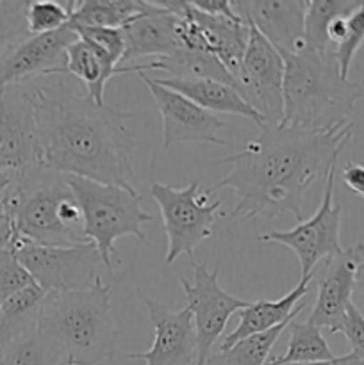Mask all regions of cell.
<instances>
[{
    "mask_svg": "<svg viewBox=\"0 0 364 365\" xmlns=\"http://www.w3.org/2000/svg\"><path fill=\"white\" fill-rule=\"evenodd\" d=\"M139 78L152 93L153 106L161 116L164 148H171L178 143H211L227 146V141L220 138L221 130L227 127L221 118L198 107L181 93L163 88L146 73H139Z\"/></svg>",
    "mask_w": 364,
    "mask_h": 365,
    "instance_id": "4fadbf2b",
    "label": "cell"
},
{
    "mask_svg": "<svg viewBox=\"0 0 364 365\" xmlns=\"http://www.w3.org/2000/svg\"><path fill=\"white\" fill-rule=\"evenodd\" d=\"M74 29V27H71ZM81 39L100 46L103 52L109 53L118 64L125 56V34L123 29H74Z\"/></svg>",
    "mask_w": 364,
    "mask_h": 365,
    "instance_id": "1f68e13d",
    "label": "cell"
},
{
    "mask_svg": "<svg viewBox=\"0 0 364 365\" xmlns=\"http://www.w3.org/2000/svg\"><path fill=\"white\" fill-rule=\"evenodd\" d=\"M364 43V0L353 13L348 14V31L343 43L334 48V59L338 63L339 73L343 78H348L353 57L359 52Z\"/></svg>",
    "mask_w": 364,
    "mask_h": 365,
    "instance_id": "f546056e",
    "label": "cell"
},
{
    "mask_svg": "<svg viewBox=\"0 0 364 365\" xmlns=\"http://www.w3.org/2000/svg\"><path fill=\"white\" fill-rule=\"evenodd\" d=\"M211 195L213 192L202 189L200 182H191L184 189L157 182L150 185V196L159 207L168 237V252L164 257L168 264L182 255L195 260V250L213 235L214 220L223 202H211Z\"/></svg>",
    "mask_w": 364,
    "mask_h": 365,
    "instance_id": "52a82bcc",
    "label": "cell"
},
{
    "mask_svg": "<svg viewBox=\"0 0 364 365\" xmlns=\"http://www.w3.org/2000/svg\"><path fill=\"white\" fill-rule=\"evenodd\" d=\"M146 71H166L168 78H209V81L223 82L238 89L236 78L231 71L221 64L214 53L206 50H188L178 48L177 52L168 57H157V59L145 63Z\"/></svg>",
    "mask_w": 364,
    "mask_h": 365,
    "instance_id": "603a6c76",
    "label": "cell"
},
{
    "mask_svg": "<svg viewBox=\"0 0 364 365\" xmlns=\"http://www.w3.org/2000/svg\"><path fill=\"white\" fill-rule=\"evenodd\" d=\"M364 266V245L350 246L339 255L323 260L318 273V294L309 323L320 330L338 334L346 310L352 305L357 273Z\"/></svg>",
    "mask_w": 364,
    "mask_h": 365,
    "instance_id": "5bb4252c",
    "label": "cell"
},
{
    "mask_svg": "<svg viewBox=\"0 0 364 365\" xmlns=\"http://www.w3.org/2000/svg\"><path fill=\"white\" fill-rule=\"evenodd\" d=\"M360 6L359 0H307L305 7V48L318 56H334L328 41V25L334 18L350 14Z\"/></svg>",
    "mask_w": 364,
    "mask_h": 365,
    "instance_id": "d4e9b609",
    "label": "cell"
},
{
    "mask_svg": "<svg viewBox=\"0 0 364 365\" xmlns=\"http://www.w3.org/2000/svg\"><path fill=\"white\" fill-rule=\"evenodd\" d=\"M148 0H82L75 2L70 18L74 29H121L145 13Z\"/></svg>",
    "mask_w": 364,
    "mask_h": 365,
    "instance_id": "cb8c5ba5",
    "label": "cell"
},
{
    "mask_svg": "<svg viewBox=\"0 0 364 365\" xmlns=\"http://www.w3.org/2000/svg\"><path fill=\"white\" fill-rule=\"evenodd\" d=\"M27 84L38 123L39 166L136 191V135L128 128L134 114L100 106L88 95H79L63 78H36Z\"/></svg>",
    "mask_w": 364,
    "mask_h": 365,
    "instance_id": "7a4b0ae2",
    "label": "cell"
},
{
    "mask_svg": "<svg viewBox=\"0 0 364 365\" xmlns=\"http://www.w3.org/2000/svg\"><path fill=\"white\" fill-rule=\"evenodd\" d=\"M66 180L82 212V235L96 246L103 267L113 271L111 259L116 255V239L132 235L145 241L143 223L152 221V216L143 210V196L138 191L88 178L66 177Z\"/></svg>",
    "mask_w": 364,
    "mask_h": 365,
    "instance_id": "8992f818",
    "label": "cell"
},
{
    "mask_svg": "<svg viewBox=\"0 0 364 365\" xmlns=\"http://www.w3.org/2000/svg\"><path fill=\"white\" fill-rule=\"evenodd\" d=\"M195 9L202 11L206 14L213 16H225V18H239V14L234 11L232 0H189Z\"/></svg>",
    "mask_w": 364,
    "mask_h": 365,
    "instance_id": "836d02e7",
    "label": "cell"
},
{
    "mask_svg": "<svg viewBox=\"0 0 364 365\" xmlns=\"http://www.w3.org/2000/svg\"><path fill=\"white\" fill-rule=\"evenodd\" d=\"M343 184L352 191L353 195L364 198V166L359 163H348L343 168Z\"/></svg>",
    "mask_w": 364,
    "mask_h": 365,
    "instance_id": "e575fe53",
    "label": "cell"
},
{
    "mask_svg": "<svg viewBox=\"0 0 364 365\" xmlns=\"http://www.w3.org/2000/svg\"><path fill=\"white\" fill-rule=\"evenodd\" d=\"M338 334L345 335L348 344L352 346V353L364 359V317L357 312L353 305H350V309L346 310Z\"/></svg>",
    "mask_w": 364,
    "mask_h": 365,
    "instance_id": "d6a6232c",
    "label": "cell"
},
{
    "mask_svg": "<svg viewBox=\"0 0 364 365\" xmlns=\"http://www.w3.org/2000/svg\"><path fill=\"white\" fill-rule=\"evenodd\" d=\"M77 39V32L70 25L49 34L29 36L0 56V89L61 75L66 48Z\"/></svg>",
    "mask_w": 364,
    "mask_h": 365,
    "instance_id": "2e32d148",
    "label": "cell"
},
{
    "mask_svg": "<svg viewBox=\"0 0 364 365\" xmlns=\"http://www.w3.org/2000/svg\"><path fill=\"white\" fill-rule=\"evenodd\" d=\"M232 6L278 52L298 53L305 48L307 0H232Z\"/></svg>",
    "mask_w": 364,
    "mask_h": 365,
    "instance_id": "e0dca14e",
    "label": "cell"
},
{
    "mask_svg": "<svg viewBox=\"0 0 364 365\" xmlns=\"http://www.w3.org/2000/svg\"><path fill=\"white\" fill-rule=\"evenodd\" d=\"M0 317H2V307H0Z\"/></svg>",
    "mask_w": 364,
    "mask_h": 365,
    "instance_id": "b9f144b4",
    "label": "cell"
},
{
    "mask_svg": "<svg viewBox=\"0 0 364 365\" xmlns=\"http://www.w3.org/2000/svg\"><path fill=\"white\" fill-rule=\"evenodd\" d=\"M9 184H11V178L7 177L6 173H2V171H0V195H2L7 187H9Z\"/></svg>",
    "mask_w": 364,
    "mask_h": 365,
    "instance_id": "f35d334b",
    "label": "cell"
},
{
    "mask_svg": "<svg viewBox=\"0 0 364 365\" xmlns=\"http://www.w3.org/2000/svg\"><path fill=\"white\" fill-rule=\"evenodd\" d=\"M289 323L236 342L228 349L211 355L206 365H266L270 360L271 348L278 341V337L288 330Z\"/></svg>",
    "mask_w": 364,
    "mask_h": 365,
    "instance_id": "83f0119b",
    "label": "cell"
},
{
    "mask_svg": "<svg viewBox=\"0 0 364 365\" xmlns=\"http://www.w3.org/2000/svg\"><path fill=\"white\" fill-rule=\"evenodd\" d=\"M181 16L170 13L156 0H148L145 13L138 14L123 25L125 56L123 61L139 57H168L181 48L177 25Z\"/></svg>",
    "mask_w": 364,
    "mask_h": 365,
    "instance_id": "ac0fdd59",
    "label": "cell"
},
{
    "mask_svg": "<svg viewBox=\"0 0 364 365\" xmlns=\"http://www.w3.org/2000/svg\"><path fill=\"white\" fill-rule=\"evenodd\" d=\"M71 196L66 175L36 166L11 178L0 203L13 221L14 237L41 246L86 245L82 232L61 217V207Z\"/></svg>",
    "mask_w": 364,
    "mask_h": 365,
    "instance_id": "5b68a950",
    "label": "cell"
},
{
    "mask_svg": "<svg viewBox=\"0 0 364 365\" xmlns=\"http://www.w3.org/2000/svg\"><path fill=\"white\" fill-rule=\"evenodd\" d=\"M335 166L328 171L325 178V191L320 207L307 221L296 223L295 228L285 232H268L259 235L263 242H277L285 246L298 257L302 277H310L316 266L330 257L343 252L339 241L343 207L334 203Z\"/></svg>",
    "mask_w": 364,
    "mask_h": 365,
    "instance_id": "9c48e42d",
    "label": "cell"
},
{
    "mask_svg": "<svg viewBox=\"0 0 364 365\" xmlns=\"http://www.w3.org/2000/svg\"><path fill=\"white\" fill-rule=\"evenodd\" d=\"M75 0H27L25 9V25L29 36H41L56 32L70 24Z\"/></svg>",
    "mask_w": 364,
    "mask_h": 365,
    "instance_id": "f1b7e54d",
    "label": "cell"
},
{
    "mask_svg": "<svg viewBox=\"0 0 364 365\" xmlns=\"http://www.w3.org/2000/svg\"><path fill=\"white\" fill-rule=\"evenodd\" d=\"M152 78L163 88L181 93L182 96L189 98L193 103L209 110V113L234 114V116L248 118L259 128L264 125L263 116L243 100L238 89L223 84V82L209 81V78Z\"/></svg>",
    "mask_w": 364,
    "mask_h": 365,
    "instance_id": "7402d4cb",
    "label": "cell"
},
{
    "mask_svg": "<svg viewBox=\"0 0 364 365\" xmlns=\"http://www.w3.org/2000/svg\"><path fill=\"white\" fill-rule=\"evenodd\" d=\"M338 362V356H335L334 360H330V362H318V364H288V365H335Z\"/></svg>",
    "mask_w": 364,
    "mask_h": 365,
    "instance_id": "ab89813d",
    "label": "cell"
},
{
    "mask_svg": "<svg viewBox=\"0 0 364 365\" xmlns=\"http://www.w3.org/2000/svg\"><path fill=\"white\" fill-rule=\"evenodd\" d=\"M75 75L84 82L88 93L86 95L96 103L102 106L103 95H106V84L114 75L123 73H146V66L143 64H132V66H120L107 52L100 46L79 38L71 43L64 53V64L61 75Z\"/></svg>",
    "mask_w": 364,
    "mask_h": 365,
    "instance_id": "ffe728a7",
    "label": "cell"
},
{
    "mask_svg": "<svg viewBox=\"0 0 364 365\" xmlns=\"http://www.w3.org/2000/svg\"><path fill=\"white\" fill-rule=\"evenodd\" d=\"M289 341L284 355L270 359L266 365H288V364H318L330 362L335 359L332 349L328 348L323 334L318 327L307 323L291 321L288 327Z\"/></svg>",
    "mask_w": 364,
    "mask_h": 365,
    "instance_id": "484cf974",
    "label": "cell"
},
{
    "mask_svg": "<svg viewBox=\"0 0 364 365\" xmlns=\"http://www.w3.org/2000/svg\"><path fill=\"white\" fill-rule=\"evenodd\" d=\"M352 305L355 307L357 312L364 317V266L360 267L359 273H357L355 287H353L352 294Z\"/></svg>",
    "mask_w": 364,
    "mask_h": 365,
    "instance_id": "8d00e7d4",
    "label": "cell"
},
{
    "mask_svg": "<svg viewBox=\"0 0 364 365\" xmlns=\"http://www.w3.org/2000/svg\"><path fill=\"white\" fill-rule=\"evenodd\" d=\"M64 365H82V364H64Z\"/></svg>",
    "mask_w": 364,
    "mask_h": 365,
    "instance_id": "60d3db41",
    "label": "cell"
},
{
    "mask_svg": "<svg viewBox=\"0 0 364 365\" xmlns=\"http://www.w3.org/2000/svg\"><path fill=\"white\" fill-rule=\"evenodd\" d=\"M188 14L196 27L202 32L211 52L221 61L225 68L231 71L234 78H238L241 71L243 57H245L246 45H248V24L239 18H225L206 14L195 9L188 0Z\"/></svg>",
    "mask_w": 364,
    "mask_h": 365,
    "instance_id": "44dd1931",
    "label": "cell"
},
{
    "mask_svg": "<svg viewBox=\"0 0 364 365\" xmlns=\"http://www.w3.org/2000/svg\"><path fill=\"white\" fill-rule=\"evenodd\" d=\"M335 365H364V359L350 351L348 355L338 356V362H335Z\"/></svg>",
    "mask_w": 364,
    "mask_h": 365,
    "instance_id": "74e56055",
    "label": "cell"
},
{
    "mask_svg": "<svg viewBox=\"0 0 364 365\" xmlns=\"http://www.w3.org/2000/svg\"><path fill=\"white\" fill-rule=\"evenodd\" d=\"M193 264V280L178 278L188 299V309L193 316V324L196 331V364L206 365L211 356V349L218 339L223 335L232 314L241 312L250 305V302L239 299L228 294L218 284V267L214 271L207 269L206 262Z\"/></svg>",
    "mask_w": 364,
    "mask_h": 365,
    "instance_id": "8fae6325",
    "label": "cell"
},
{
    "mask_svg": "<svg viewBox=\"0 0 364 365\" xmlns=\"http://www.w3.org/2000/svg\"><path fill=\"white\" fill-rule=\"evenodd\" d=\"M14 239V228L13 221H11L9 214L4 209V205L0 203V252H4L6 248H9L13 245Z\"/></svg>",
    "mask_w": 364,
    "mask_h": 365,
    "instance_id": "d590c367",
    "label": "cell"
},
{
    "mask_svg": "<svg viewBox=\"0 0 364 365\" xmlns=\"http://www.w3.org/2000/svg\"><path fill=\"white\" fill-rule=\"evenodd\" d=\"M352 134L353 123L325 132L264 123L241 152L218 160L231 170L209 191L227 187L234 192V209L223 214L227 220L291 214L302 223L307 189L318 178H327Z\"/></svg>",
    "mask_w": 364,
    "mask_h": 365,
    "instance_id": "6da1fadb",
    "label": "cell"
},
{
    "mask_svg": "<svg viewBox=\"0 0 364 365\" xmlns=\"http://www.w3.org/2000/svg\"><path fill=\"white\" fill-rule=\"evenodd\" d=\"M32 284H34V280L27 273V269L21 266L14 250L9 246L4 252H0V305Z\"/></svg>",
    "mask_w": 364,
    "mask_h": 365,
    "instance_id": "4dcf8cb0",
    "label": "cell"
},
{
    "mask_svg": "<svg viewBox=\"0 0 364 365\" xmlns=\"http://www.w3.org/2000/svg\"><path fill=\"white\" fill-rule=\"evenodd\" d=\"M248 45L236 84L238 93L263 116L264 123L280 125L284 120V59L280 52L248 24Z\"/></svg>",
    "mask_w": 364,
    "mask_h": 365,
    "instance_id": "30bf717a",
    "label": "cell"
},
{
    "mask_svg": "<svg viewBox=\"0 0 364 365\" xmlns=\"http://www.w3.org/2000/svg\"><path fill=\"white\" fill-rule=\"evenodd\" d=\"M38 327L64 364L111 360L116 344L111 287L98 278L82 291L50 292L39 310Z\"/></svg>",
    "mask_w": 364,
    "mask_h": 365,
    "instance_id": "277c9868",
    "label": "cell"
},
{
    "mask_svg": "<svg viewBox=\"0 0 364 365\" xmlns=\"http://www.w3.org/2000/svg\"><path fill=\"white\" fill-rule=\"evenodd\" d=\"M11 248L38 287L46 294L89 289L100 278L102 257L93 242L77 246H41L13 239Z\"/></svg>",
    "mask_w": 364,
    "mask_h": 365,
    "instance_id": "ba28073f",
    "label": "cell"
},
{
    "mask_svg": "<svg viewBox=\"0 0 364 365\" xmlns=\"http://www.w3.org/2000/svg\"><path fill=\"white\" fill-rule=\"evenodd\" d=\"M38 123L29 84L0 89V171L13 178L39 166Z\"/></svg>",
    "mask_w": 364,
    "mask_h": 365,
    "instance_id": "7c38bea8",
    "label": "cell"
},
{
    "mask_svg": "<svg viewBox=\"0 0 364 365\" xmlns=\"http://www.w3.org/2000/svg\"><path fill=\"white\" fill-rule=\"evenodd\" d=\"M313 277L314 274L300 278L298 285L291 292H288L284 298H278L275 302H270V299H259V302L253 303L250 302V305L239 312V324L236 327V330L225 335L220 351L228 349L243 339L264 334V331L273 330V328L295 319L302 312V299L309 294V284Z\"/></svg>",
    "mask_w": 364,
    "mask_h": 365,
    "instance_id": "d6986e66",
    "label": "cell"
},
{
    "mask_svg": "<svg viewBox=\"0 0 364 365\" xmlns=\"http://www.w3.org/2000/svg\"><path fill=\"white\" fill-rule=\"evenodd\" d=\"M148 310L153 327V342L148 351L128 353V360H143L145 365H193L196 364V331L188 307L170 310L157 299L138 291Z\"/></svg>",
    "mask_w": 364,
    "mask_h": 365,
    "instance_id": "9a60e30c",
    "label": "cell"
},
{
    "mask_svg": "<svg viewBox=\"0 0 364 365\" xmlns=\"http://www.w3.org/2000/svg\"><path fill=\"white\" fill-rule=\"evenodd\" d=\"M0 365H64L38 323L0 348Z\"/></svg>",
    "mask_w": 364,
    "mask_h": 365,
    "instance_id": "4316f807",
    "label": "cell"
},
{
    "mask_svg": "<svg viewBox=\"0 0 364 365\" xmlns=\"http://www.w3.org/2000/svg\"><path fill=\"white\" fill-rule=\"evenodd\" d=\"M284 59V120L280 125L300 130L325 132L352 123L364 82L339 73L334 56H318L309 48L298 53L280 52Z\"/></svg>",
    "mask_w": 364,
    "mask_h": 365,
    "instance_id": "3957f363",
    "label": "cell"
}]
</instances>
